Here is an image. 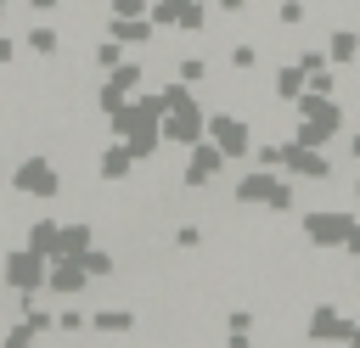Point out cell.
<instances>
[{
    "instance_id": "cell-5",
    "label": "cell",
    "mask_w": 360,
    "mask_h": 348,
    "mask_svg": "<svg viewBox=\"0 0 360 348\" xmlns=\"http://www.w3.org/2000/svg\"><path fill=\"white\" fill-rule=\"evenodd\" d=\"M208 135H214V146H219L225 157H242V152H248V123L231 118V112H214V118H208Z\"/></svg>"
},
{
    "instance_id": "cell-12",
    "label": "cell",
    "mask_w": 360,
    "mask_h": 348,
    "mask_svg": "<svg viewBox=\"0 0 360 348\" xmlns=\"http://www.w3.org/2000/svg\"><path fill=\"white\" fill-rule=\"evenodd\" d=\"M90 62H96L101 73H112V67L124 62V39H112V34H107V39H96V45H90Z\"/></svg>"
},
{
    "instance_id": "cell-13",
    "label": "cell",
    "mask_w": 360,
    "mask_h": 348,
    "mask_svg": "<svg viewBox=\"0 0 360 348\" xmlns=\"http://www.w3.org/2000/svg\"><path fill=\"white\" fill-rule=\"evenodd\" d=\"M304 230H309V241H338V236H343V219H338V213H309Z\"/></svg>"
},
{
    "instance_id": "cell-17",
    "label": "cell",
    "mask_w": 360,
    "mask_h": 348,
    "mask_svg": "<svg viewBox=\"0 0 360 348\" xmlns=\"http://www.w3.org/2000/svg\"><path fill=\"white\" fill-rule=\"evenodd\" d=\"M22 6H28V11H39V17H45V11H56V6H62V0H22Z\"/></svg>"
},
{
    "instance_id": "cell-10",
    "label": "cell",
    "mask_w": 360,
    "mask_h": 348,
    "mask_svg": "<svg viewBox=\"0 0 360 348\" xmlns=\"http://www.w3.org/2000/svg\"><path fill=\"white\" fill-rule=\"evenodd\" d=\"M96 247V219H62V247H56V258H79V253H90Z\"/></svg>"
},
{
    "instance_id": "cell-9",
    "label": "cell",
    "mask_w": 360,
    "mask_h": 348,
    "mask_svg": "<svg viewBox=\"0 0 360 348\" xmlns=\"http://www.w3.org/2000/svg\"><path fill=\"white\" fill-rule=\"evenodd\" d=\"M22 247L56 258V247H62V219H28V225H22Z\"/></svg>"
},
{
    "instance_id": "cell-6",
    "label": "cell",
    "mask_w": 360,
    "mask_h": 348,
    "mask_svg": "<svg viewBox=\"0 0 360 348\" xmlns=\"http://www.w3.org/2000/svg\"><path fill=\"white\" fill-rule=\"evenodd\" d=\"M219 163H225V152H219V146H197V140H191V157H186V174H180V180L197 191V185H208V180L219 174Z\"/></svg>"
},
{
    "instance_id": "cell-11",
    "label": "cell",
    "mask_w": 360,
    "mask_h": 348,
    "mask_svg": "<svg viewBox=\"0 0 360 348\" xmlns=\"http://www.w3.org/2000/svg\"><path fill=\"white\" fill-rule=\"evenodd\" d=\"M79 264L90 269V281H107V275H118V258H112V247H90V253H79Z\"/></svg>"
},
{
    "instance_id": "cell-8",
    "label": "cell",
    "mask_w": 360,
    "mask_h": 348,
    "mask_svg": "<svg viewBox=\"0 0 360 348\" xmlns=\"http://www.w3.org/2000/svg\"><path fill=\"white\" fill-rule=\"evenodd\" d=\"M62 39H68L62 28H51V22H34V28L22 34V51H28V56H39V62H56V56H62Z\"/></svg>"
},
{
    "instance_id": "cell-14",
    "label": "cell",
    "mask_w": 360,
    "mask_h": 348,
    "mask_svg": "<svg viewBox=\"0 0 360 348\" xmlns=\"http://www.w3.org/2000/svg\"><path fill=\"white\" fill-rule=\"evenodd\" d=\"M287 163H292V174H304V180H326V174H332L326 157H309V152H287Z\"/></svg>"
},
{
    "instance_id": "cell-4",
    "label": "cell",
    "mask_w": 360,
    "mask_h": 348,
    "mask_svg": "<svg viewBox=\"0 0 360 348\" xmlns=\"http://www.w3.org/2000/svg\"><path fill=\"white\" fill-rule=\"evenodd\" d=\"M45 286H51L56 297H79V292L90 286V269H84L79 258H51V269H45Z\"/></svg>"
},
{
    "instance_id": "cell-18",
    "label": "cell",
    "mask_w": 360,
    "mask_h": 348,
    "mask_svg": "<svg viewBox=\"0 0 360 348\" xmlns=\"http://www.w3.org/2000/svg\"><path fill=\"white\" fill-rule=\"evenodd\" d=\"M0 191H11V185H6V163H0Z\"/></svg>"
},
{
    "instance_id": "cell-1",
    "label": "cell",
    "mask_w": 360,
    "mask_h": 348,
    "mask_svg": "<svg viewBox=\"0 0 360 348\" xmlns=\"http://www.w3.org/2000/svg\"><path fill=\"white\" fill-rule=\"evenodd\" d=\"M6 185H11L17 196H39V202H56V196L68 191L62 163H56L51 152H22V157L6 168Z\"/></svg>"
},
{
    "instance_id": "cell-2",
    "label": "cell",
    "mask_w": 360,
    "mask_h": 348,
    "mask_svg": "<svg viewBox=\"0 0 360 348\" xmlns=\"http://www.w3.org/2000/svg\"><path fill=\"white\" fill-rule=\"evenodd\" d=\"M45 269H51V258L34 253V247H22V241H11V247L0 253V286H6L11 297H34V292H45Z\"/></svg>"
},
{
    "instance_id": "cell-19",
    "label": "cell",
    "mask_w": 360,
    "mask_h": 348,
    "mask_svg": "<svg viewBox=\"0 0 360 348\" xmlns=\"http://www.w3.org/2000/svg\"><path fill=\"white\" fill-rule=\"evenodd\" d=\"M6 11H11V0H0V17H6Z\"/></svg>"
},
{
    "instance_id": "cell-3",
    "label": "cell",
    "mask_w": 360,
    "mask_h": 348,
    "mask_svg": "<svg viewBox=\"0 0 360 348\" xmlns=\"http://www.w3.org/2000/svg\"><path fill=\"white\" fill-rule=\"evenodd\" d=\"M135 163H141V157H135L124 140H112V146L96 152V180H101V185H124V180L135 174Z\"/></svg>"
},
{
    "instance_id": "cell-15",
    "label": "cell",
    "mask_w": 360,
    "mask_h": 348,
    "mask_svg": "<svg viewBox=\"0 0 360 348\" xmlns=\"http://www.w3.org/2000/svg\"><path fill=\"white\" fill-rule=\"evenodd\" d=\"M84 326H90V314H84V309H62V314H56V331H62V337H79Z\"/></svg>"
},
{
    "instance_id": "cell-7",
    "label": "cell",
    "mask_w": 360,
    "mask_h": 348,
    "mask_svg": "<svg viewBox=\"0 0 360 348\" xmlns=\"http://www.w3.org/2000/svg\"><path fill=\"white\" fill-rule=\"evenodd\" d=\"M141 326V309H129V303H107V309H90V331H101V337H124V331H135Z\"/></svg>"
},
{
    "instance_id": "cell-16",
    "label": "cell",
    "mask_w": 360,
    "mask_h": 348,
    "mask_svg": "<svg viewBox=\"0 0 360 348\" xmlns=\"http://www.w3.org/2000/svg\"><path fill=\"white\" fill-rule=\"evenodd\" d=\"M17 51H22V39L0 28V67H11V62H17Z\"/></svg>"
}]
</instances>
